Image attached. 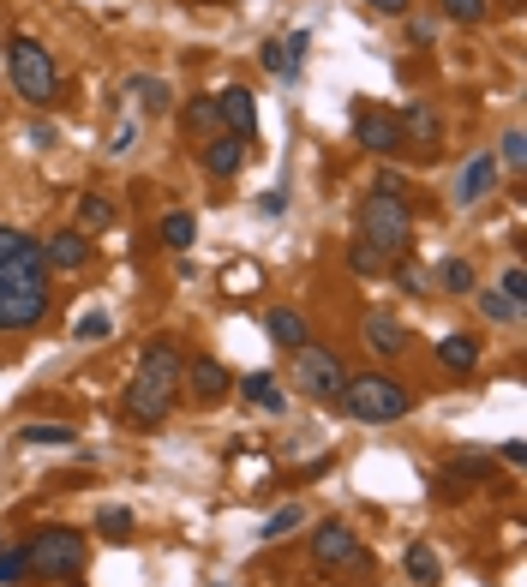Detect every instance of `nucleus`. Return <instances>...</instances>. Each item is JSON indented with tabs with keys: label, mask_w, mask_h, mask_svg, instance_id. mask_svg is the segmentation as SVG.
Returning a JSON list of instances; mask_svg holds the SVG:
<instances>
[{
	"label": "nucleus",
	"mask_w": 527,
	"mask_h": 587,
	"mask_svg": "<svg viewBox=\"0 0 527 587\" xmlns=\"http://www.w3.org/2000/svg\"><path fill=\"white\" fill-rule=\"evenodd\" d=\"M126 150H132V126H120V132L108 138V156H126Z\"/></svg>",
	"instance_id": "obj_39"
},
{
	"label": "nucleus",
	"mask_w": 527,
	"mask_h": 587,
	"mask_svg": "<svg viewBox=\"0 0 527 587\" xmlns=\"http://www.w3.org/2000/svg\"><path fill=\"white\" fill-rule=\"evenodd\" d=\"M264 66H270L276 78H294V72H300V60H294L282 42H264Z\"/></svg>",
	"instance_id": "obj_32"
},
{
	"label": "nucleus",
	"mask_w": 527,
	"mask_h": 587,
	"mask_svg": "<svg viewBox=\"0 0 527 587\" xmlns=\"http://www.w3.org/2000/svg\"><path fill=\"white\" fill-rule=\"evenodd\" d=\"M18 438H24V444H42V450H66L78 432H72V426H60V420H54V426H48V420H36V426H24Z\"/></svg>",
	"instance_id": "obj_24"
},
{
	"label": "nucleus",
	"mask_w": 527,
	"mask_h": 587,
	"mask_svg": "<svg viewBox=\"0 0 527 587\" xmlns=\"http://www.w3.org/2000/svg\"><path fill=\"white\" fill-rule=\"evenodd\" d=\"M348 264H354V276H378V270H390V258H384V252H372L366 240H354V246H348Z\"/></svg>",
	"instance_id": "obj_28"
},
{
	"label": "nucleus",
	"mask_w": 527,
	"mask_h": 587,
	"mask_svg": "<svg viewBox=\"0 0 527 587\" xmlns=\"http://www.w3.org/2000/svg\"><path fill=\"white\" fill-rule=\"evenodd\" d=\"M294 390H306L312 402H342V390H348L342 354H330L324 342H300L294 348Z\"/></svg>",
	"instance_id": "obj_7"
},
{
	"label": "nucleus",
	"mask_w": 527,
	"mask_h": 587,
	"mask_svg": "<svg viewBox=\"0 0 527 587\" xmlns=\"http://www.w3.org/2000/svg\"><path fill=\"white\" fill-rule=\"evenodd\" d=\"M480 312H486L492 324H516V318H522L527 306H516L510 294H480Z\"/></svg>",
	"instance_id": "obj_29"
},
{
	"label": "nucleus",
	"mask_w": 527,
	"mask_h": 587,
	"mask_svg": "<svg viewBox=\"0 0 527 587\" xmlns=\"http://www.w3.org/2000/svg\"><path fill=\"white\" fill-rule=\"evenodd\" d=\"M48 318V264L42 240L0 222V330H30Z\"/></svg>",
	"instance_id": "obj_1"
},
{
	"label": "nucleus",
	"mask_w": 527,
	"mask_h": 587,
	"mask_svg": "<svg viewBox=\"0 0 527 587\" xmlns=\"http://www.w3.org/2000/svg\"><path fill=\"white\" fill-rule=\"evenodd\" d=\"M444 12H450L456 24H480V18L492 12V0H444Z\"/></svg>",
	"instance_id": "obj_35"
},
{
	"label": "nucleus",
	"mask_w": 527,
	"mask_h": 587,
	"mask_svg": "<svg viewBox=\"0 0 527 587\" xmlns=\"http://www.w3.org/2000/svg\"><path fill=\"white\" fill-rule=\"evenodd\" d=\"M486 468H492V462H486V456H480V450H474V456H456V462H450V474H444V480H480V474H486Z\"/></svg>",
	"instance_id": "obj_36"
},
{
	"label": "nucleus",
	"mask_w": 527,
	"mask_h": 587,
	"mask_svg": "<svg viewBox=\"0 0 527 587\" xmlns=\"http://www.w3.org/2000/svg\"><path fill=\"white\" fill-rule=\"evenodd\" d=\"M312 558H318V570H354V564H366V546H360V534L336 516V522H318V528H312Z\"/></svg>",
	"instance_id": "obj_8"
},
{
	"label": "nucleus",
	"mask_w": 527,
	"mask_h": 587,
	"mask_svg": "<svg viewBox=\"0 0 527 587\" xmlns=\"http://www.w3.org/2000/svg\"><path fill=\"white\" fill-rule=\"evenodd\" d=\"M6 78H12V90H18L30 108H48L54 90H60V66H54V54H48L36 36H12V42H6Z\"/></svg>",
	"instance_id": "obj_4"
},
{
	"label": "nucleus",
	"mask_w": 527,
	"mask_h": 587,
	"mask_svg": "<svg viewBox=\"0 0 527 587\" xmlns=\"http://www.w3.org/2000/svg\"><path fill=\"white\" fill-rule=\"evenodd\" d=\"M264 336H270L276 348H288V354H294L300 342H312V330H306V318H300L294 306H276V312L264 318Z\"/></svg>",
	"instance_id": "obj_17"
},
{
	"label": "nucleus",
	"mask_w": 527,
	"mask_h": 587,
	"mask_svg": "<svg viewBox=\"0 0 527 587\" xmlns=\"http://www.w3.org/2000/svg\"><path fill=\"white\" fill-rule=\"evenodd\" d=\"M396 126H402V144H414L420 156H432V150H438V138H444V120H438V108H432V102H408V108L396 114Z\"/></svg>",
	"instance_id": "obj_12"
},
{
	"label": "nucleus",
	"mask_w": 527,
	"mask_h": 587,
	"mask_svg": "<svg viewBox=\"0 0 527 587\" xmlns=\"http://www.w3.org/2000/svg\"><path fill=\"white\" fill-rule=\"evenodd\" d=\"M354 138H360V150H372V156H396V150H402V126H396L390 108H360Z\"/></svg>",
	"instance_id": "obj_11"
},
{
	"label": "nucleus",
	"mask_w": 527,
	"mask_h": 587,
	"mask_svg": "<svg viewBox=\"0 0 527 587\" xmlns=\"http://www.w3.org/2000/svg\"><path fill=\"white\" fill-rule=\"evenodd\" d=\"M192 240H198V222H192L186 210H168V216H162V246H174V252H186Z\"/></svg>",
	"instance_id": "obj_23"
},
{
	"label": "nucleus",
	"mask_w": 527,
	"mask_h": 587,
	"mask_svg": "<svg viewBox=\"0 0 527 587\" xmlns=\"http://www.w3.org/2000/svg\"><path fill=\"white\" fill-rule=\"evenodd\" d=\"M132 528H138V516H132L126 504H108V510L96 516V534H102V540H132Z\"/></svg>",
	"instance_id": "obj_25"
},
{
	"label": "nucleus",
	"mask_w": 527,
	"mask_h": 587,
	"mask_svg": "<svg viewBox=\"0 0 527 587\" xmlns=\"http://www.w3.org/2000/svg\"><path fill=\"white\" fill-rule=\"evenodd\" d=\"M498 168H516V174L527 168V132H522V126H510V132H504V144H498Z\"/></svg>",
	"instance_id": "obj_27"
},
{
	"label": "nucleus",
	"mask_w": 527,
	"mask_h": 587,
	"mask_svg": "<svg viewBox=\"0 0 527 587\" xmlns=\"http://www.w3.org/2000/svg\"><path fill=\"white\" fill-rule=\"evenodd\" d=\"M294 528H306V510H300V504H282V510L264 522V534H258V540H288Z\"/></svg>",
	"instance_id": "obj_26"
},
{
	"label": "nucleus",
	"mask_w": 527,
	"mask_h": 587,
	"mask_svg": "<svg viewBox=\"0 0 527 587\" xmlns=\"http://www.w3.org/2000/svg\"><path fill=\"white\" fill-rule=\"evenodd\" d=\"M180 384H186V396L198 402V408H216L222 396H228V372H222V360H186V372H180Z\"/></svg>",
	"instance_id": "obj_13"
},
{
	"label": "nucleus",
	"mask_w": 527,
	"mask_h": 587,
	"mask_svg": "<svg viewBox=\"0 0 527 587\" xmlns=\"http://www.w3.org/2000/svg\"><path fill=\"white\" fill-rule=\"evenodd\" d=\"M138 90H144V108H150V114H168V108H174V90H168L162 78H144Z\"/></svg>",
	"instance_id": "obj_33"
},
{
	"label": "nucleus",
	"mask_w": 527,
	"mask_h": 587,
	"mask_svg": "<svg viewBox=\"0 0 527 587\" xmlns=\"http://www.w3.org/2000/svg\"><path fill=\"white\" fill-rule=\"evenodd\" d=\"M396 282H402V294H420V282H426V276H420V270H396Z\"/></svg>",
	"instance_id": "obj_41"
},
{
	"label": "nucleus",
	"mask_w": 527,
	"mask_h": 587,
	"mask_svg": "<svg viewBox=\"0 0 527 587\" xmlns=\"http://www.w3.org/2000/svg\"><path fill=\"white\" fill-rule=\"evenodd\" d=\"M360 336H366L372 354H402V348H408V330H402V318H390V312H366Z\"/></svg>",
	"instance_id": "obj_16"
},
{
	"label": "nucleus",
	"mask_w": 527,
	"mask_h": 587,
	"mask_svg": "<svg viewBox=\"0 0 527 587\" xmlns=\"http://www.w3.org/2000/svg\"><path fill=\"white\" fill-rule=\"evenodd\" d=\"M498 294H510L516 306H527V264H510V270H504V288H498Z\"/></svg>",
	"instance_id": "obj_37"
},
{
	"label": "nucleus",
	"mask_w": 527,
	"mask_h": 587,
	"mask_svg": "<svg viewBox=\"0 0 527 587\" xmlns=\"http://www.w3.org/2000/svg\"><path fill=\"white\" fill-rule=\"evenodd\" d=\"M42 264H48V270H84V264H90V234H78V228L48 234V240H42Z\"/></svg>",
	"instance_id": "obj_15"
},
{
	"label": "nucleus",
	"mask_w": 527,
	"mask_h": 587,
	"mask_svg": "<svg viewBox=\"0 0 527 587\" xmlns=\"http://www.w3.org/2000/svg\"><path fill=\"white\" fill-rule=\"evenodd\" d=\"M240 396H246L252 408H264V414H282V408H288V396H282V384H276L270 372H246V378H240Z\"/></svg>",
	"instance_id": "obj_18"
},
{
	"label": "nucleus",
	"mask_w": 527,
	"mask_h": 587,
	"mask_svg": "<svg viewBox=\"0 0 527 587\" xmlns=\"http://www.w3.org/2000/svg\"><path fill=\"white\" fill-rule=\"evenodd\" d=\"M198 162H204V174H216V180H234V174L246 168V138H234V132H216V138H204V144H198Z\"/></svg>",
	"instance_id": "obj_14"
},
{
	"label": "nucleus",
	"mask_w": 527,
	"mask_h": 587,
	"mask_svg": "<svg viewBox=\"0 0 527 587\" xmlns=\"http://www.w3.org/2000/svg\"><path fill=\"white\" fill-rule=\"evenodd\" d=\"M186 126H192V138H216V132H222V114H216V96H198V102L186 108Z\"/></svg>",
	"instance_id": "obj_22"
},
{
	"label": "nucleus",
	"mask_w": 527,
	"mask_h": 587,
	"mask_svg": "<svg viewBox=\"0 0 527 587\" xmlns=\"http://www.w3.org/2000/svg\"><path fill=\"white\" fill-rule=\"evenodd\" d=\"M438 282H444V288H450V294H474V270H468V264H462V258H450V264H444V270H438Z\"/></svg>",
	"instance_id": "obj_30"
},
{
	"label": "nucleus",
	"mask_w": 527,
	"mask_h": 587,
	"mask_svg": "<svg viewBox=\"0 0 527 587\" xmlns=\"http://www.w3.org/2000/svg\"><path fill=\"white\" fill-rule=\"evenodd\" d=\"M492 186H498V156H492V150H474V156L462 162V174H456V204L474 210V204L492 198Z\"/></svg>",
	"instance_id": "obj_9"
},
{
	"label": "nucleus",
	"mask_w": 527,
	"mask_h": 587,
	"mask_svg": "<svg viewBox=\"0 0 527 587\" xmlns=\"http://www.w3.org/2000/svg\"><path fill=\"white\" fill-rule=\"evenodd\" d=\"M24 564H30V576H42V582H72V576L90 564V546H84L78 528H36L30 546H24Z\"/></svg>",
	"instance_id": "obj_6"
},
{
	"label": "nucleus",
	"mask_w": 527,
	"mask_h": 587,
	"mask_svg": "<svg viewBox=\"0 0 527 587\" xmlns=\"http://www.w3.org/2000/svg\"><path fill=\"white\" fill-rule=\"evenodd\" d=\"M108 330H114V318H108V312H84V318L72 324V336H78V342H96V336H108Z\"/></svg>",
	"instance_id": "obj_34"
},
{
	"label": "nucleus",
	"mask_w": 527,
	"mask_h": 587,
	"mask_svg": "<svg viewBox=\"0 0 527 587\" xmlns=\"http://www.w3.org/2000/svg\"><path fill=\"white\" fill-rule=\"evenodd\" d=\"M498 456H504V462H516V468H522V462H527V444H522V438H510V444H504V450H498Z\"/></svg>",
	"instance_id": "obj_40"
},
{
	"label": "nucleus",
	"mask_w": 527,
	"mask_h": 587,
	"mask_svg": "<svg viewBox=\"0 0 527 587\" xmlns=\"http://www.w3.org/2000/svg\"><path fill=\"white\" fill-rule=\"evenodd\" d=\"M216 114H222V132H234V138H258V96L246 90V84H228L222 96H216Z\"/></svg>",
	"instance_id": "obj_10"
},
{
	"label": "nucleus",
	"mask_w": 527,
	"mask_h": 587,
	"mask_svg": "<svg viewBox=\"0 0 527 587\" xmlns=\"http://www.w3.org/2000/svg\"><path fill=\"white\" fill-rule=\"evenodd\" d=\"M180 372H186L180 348H174V342H150V348H144V366H138V378H132V390H126V414H132L138 426L168 420V408H174V396H180Z\"/></svg>",
	"instance_id": "obj_2"
},
{
	"label": "nucleus",
	"mask_w": 527,
	"mask_h": 587,
	"mask_svg": "<svg viewBox=\"0 0 527 587\" xmlns=\"http://www.w3.org/2000/svg\"><path fill=\"white\" fill-rule=\"evenodd\" d=\"M24 546H0V587H12V582H24Z\"/></svg>",
	"instance_id": "obj_31"
},
{
	"label": "nucleus",
	"mask_w": 527,
	"mask_h": 587,
	"mask_svg": "<svg viewBox=\"0 0 527 587\" xmlns=\"http://www.w3.org/2000/svg\"><path fill=\"white\" fill-rule=\"evenodd\" d=\"M438 366L474 372V366H480V342H474V336H444V342H438Z\"/></svg>",
	"instance_id": "obj_21"
},
{
	"label": "nucleus",
	"mask_w": 527,
	"mask_h": 587,
	"mask_svg": "<svg viewBox=\"0 0 527 587\" xmlns=\"http://www.w3.org/2000/svg\"><path fill=\"white\" fill-rule=\"evenodd\" d=\"M402 564H408V576H414V587H438V582H444V564H438V552H432L426 540H414Z\"/></svg>",
	"instance_id": "obj_19"
},
{
	"label": "nucleus",
	"mask_w": 527,
	"mask_h": 587,
	"mask_svg": "<svg viewBox=\"0 0 527 587\" xmlns=\"http://www.w3.org/2000/svg\"><path fill=\"white\" fill-rule=\"evenodd\" d=\"M366 6H372L378 18H402V12H408V0H366Z\"/></svg>",
	"instance_id": "obj_38"
},
{
	"label": "nucleus",
	"mask_w": 527,
	"mask_h": 587,
	"mask_svg": "<svg viewBox=\"0 0 527 587\" xmlns=\"http://www.w3.org/2000/svg\"><path fill=\"white\" fill-rule=\"evenodd\" d=\"M102 228H114V198L84 192L78 198V234H102Z\"/></svg>",
	"instance_id": "obj_20"
},
{
	"label": "nucleus",
	"mask_w": 527,
	"mask_h": 587,
	"mask_svg": "<svg viewBox=\"0 0 527 587\" xmlns=\"http://www.w3.org/2000/svg\"><path fill=\"white\" fill-rule=\"evenodd\" d=\"M360 240H366L372 252H384L390 264H396V258H408V246H414V216H408L402 192L378 186V192L360 204Z\"/></svg>",
	"instance_id": "obj_3"
},
{
	"label": "nucleus",
	"mask_w": 527,
	"mask_h": 587,
	"mask_svg": "<svg viewBox=\"0 0 527 587\" xmlns=\"http://www.w3.org/2000/svg\"><path fill=\"white\" fill-rule=\"evenodd\" d=\"M342 408L354 414V420H366V426H390V420H402L408 408H414V396H408V384H396V378H384V372H348V390H342Z\"/></svg>",
	"instance_id": "obj_5"
}]
</instances>
